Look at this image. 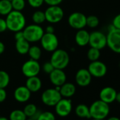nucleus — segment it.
I'll return each instance as SVG.
<instances>
[{
  "mask_svg": "<svg viewBox=\"0 0 120 120\" xmlns=\"http://www.w3.org/2000/svg\"><path fill=\"white\" fill-rule=\"evenodd\" d=\"M6 23L7 30L11 32L21 31L26 27V17L21 11L12 10L7 16Z\"/></svg>",
  "mask_w": 120,
  "mask_h": 120,
  "instance_id": "obj_1",
  "label": "nucleus"
},
{
  "mask_svg": "<svg viewBox=\"0 0 120 120\" xmlns=\"http://www.w3.org/2000/svg\"><path fill=\"white\" fill-rule=\"evenodd\" d=\"M69 55L68 52L62 49H56L52 52L50 62L54 69L64 70L69 64Z\"/></svg>",
  "mask_w": 120,
  "mask_h": 120,
  "instance_id": "obj_2",
  "label": "nucleus"
},
{
  "mask_svg": "<svg viewBox=\"0 0 120 120\" xmlns=\"http://www.w3.org/2000/svg\"><path fill=\"white\" fill-rule=\"evenodd\" d=\"M90 117L95 119H105L109 113V104L101 100L93 102L89 107Z\"/></svg>",
  "mask_w": 120,
  "mask_h": 120,
  "instance_id": "obj_3",
  "label": "nucleus"
},
{
  "mask_svg": "<svg viewBox=\"0 0 120 120\" xmlns=\"http://www.w3.org/2000/svg\"><path fill=\"white\" fill-rule=\"evenodd\" d=\"M22 31L24 38L29 42H37L40 41L45 33L40 25L35 23L25 27Z\"/></svg>",
  "mask_w": 120,
  "mask_h": 120,
  "instance_id": "obj_4",
  "label": "nucleus"
},
{
  "mask_svg": "<svg viewBox=\"0 0 120 120\" xmlns=\"http://www.w3.org/2000/svg\"><path fill=\"white\" fill-rule=\"evenodd\" d=\"M44 12L46 21L50 23H59L62 20L64 15V10L60 7H59V5L49 6Z\"/></svg>",
  "mask_w": 120,
  "mask_h": 120,
  "instance_id": "obj_5",
  "label": "nucleus"
},
{
  "mask_svg": "<svg viewBox=\"0 0 120 120\" xmlns=\"http://www.w3.org/2000/svg\"><path fill=\"white\" fill-rule=\"evenodd\" d=\"M106 35L107 46L114 53L120 54V29L114 28Z\"/></svg>",
  "mask_w": 120,
  "mask_h": 120,
  "instance_id": "obj_6",
  "label": "nucleus"
},
{
  "mask_svg": "<svg viewBox=\"0 0 120 120\" xmlns=\"http://www.w3.org/2000/svg\"><path fill=\"white\" fill-rule=\"evenodd\" d=\"M62 98V97L59 91L55 88H48L45 90L41 95L42 102L49 107L55 106Z\"/></svg>",
  "mask_w": 120,
  "mask_h": 120,
  "instance_id": "obj_7",
  "label": "nucleus"
},
{
  "mask_svg": "<svg viewBox=\"0 0 120 120\" xmlns=\"http://www.w3.org/2000/svg\"><path fill=\"white\" fill-rule=\"evenodd\" d=\"M42 47L47 52H54L59 45V40L54 33H44L40 39Z\"/></svg>",
  "mask_w": 120,
  "mask_h": 120,
  "instance_id": "obj_8",
  "label": "nucleus"
},
{
  "mask_svg": "<svg viewBox=\"0 0 120 120\" xmlns=\"http://www.w3.org/2000/svg\"><path fill=\"white\" fill-rule=\"evenodd\" d=\"M21 71L23 74L27 78L36 76L40 71V65L38 61L30 59L23 63Z\"/></svg>",
  "mask_w": 120,
  "mask_h": 120,
  "instance_id": "obj_9",
  "label": "nucleus"
},
{
  "mask_svg": "<svg viewBox=\"0 0 120 120\" xmlns=\"http://www.w3.org/2000/svg\"><path fill=\"white\" fill-rule=\"evenodd\" d=\"M88 44L91 47L101 50L107 46V35L100 31H93L90 33Z\"/></svg>",
  "mask_w": 120,
  "mask_h": 120,
  "instance_id": "obj_10",
  "label": "nucleus"
},
{
  "mask_svg": "<svg viewBox=\"0 0 120 120\" xmlns=\"http://www.w3.org/2000/svg\"><path fill=\"white\" fill-rule=\"evenodd\" d=\"M88 70L92 76L95 78H102L107 74V67L104 62L97 60V61L90 62L88 65Z\"/></svg>",
  "mask_w": 120,
  "mask_h": 120,
  "instance_id": "obj_11",
  "label": "nucleus"
},
{
  "mask_svg": "<svg viewBox=\"0 0 120 120\" xmlns=\"http://www.w3.org/2000/svg\"><path fill=\"white\" fill-rule=\"evenodd\" d=\"M68 23L72 28L83 29L86 26V16L81 12H74L69 16Z\"/></svg>",
  "mask_w": 120,
  "mask_h": 120,
  "instance_id": "obj_12",
  "label": "nucleus"
},
{
  "mask_svg": "<svg viewBox=\"0 0 120 120\" xmlns=\"http://www.w3.org/2000/svg\"><path fill=\"white\" fill-rule=\"evenodd\" d=\"M55 112L59 116H67L72 110L71 100L68 98H62L54 106Z\"/></svg>",
  "mask_w": 120,
  "mask_h": 120,
  "instance_id": "obj_13",
  "label": "nucleus"
},
{
  "mask_svg": "<svg viewBox=\"0 0 120 120\" xmlns=\"http://www.w3.org/2000/svg\"><path fill=\"white\" fill-rule=\"evenodd\" d=\"M92 77L88 69H80L76 74V83L81 87H86L91 83Z\"/></svg>",
  "mask_w": 120,
  "mask_h": 120,
  "instance_id": "obj_14",
  "label": "nucleus"
},
{
  "mask_svg": "<svg viewBox=\"0 0 120 120\" xmlns=\"http://www.w3.org/2000/svg\"><path fill=\"white\" fill-rule=\"evenodd\" d=\"M50 82L55 86H61L67 81V76L62 69H54L49 74Z\"/></svg>",
  "mask_w": 120,
  "mask_h": 120,
  "instance_id": "obj_15",
  "label": "nucleus"
},
{
  "mask_svg": "<svg viewBox=\"0 0 120 120\" xmlns=\"http://www.w3.org/2000/svg\"><path fill=\"white\" fill-rule=\"evenodd\" d=\"M116 95V90L110 86H107L103 88L100 90L99 94L100 100L107 104L112 103L114 101H115Z\"/></svg>",
  "mask_w": 120,
  "mask_h": 120,
  "instance_id": "obj_16",
  "label": "nucleus"
},
{
  "mask_svg": "<svg viewBox=\"0 0 120 120\" xmlns=\"http://www.w3.org/2000/svg\"><path fill=\"white\" fill-rule=\"evenodd\" d=\"M14 95L16 101L19 102H26L30 98L31 92L28 89L26 86H21L16 88V90H14Z\"/></svg>",
  "mask_w": 120,
  "mask_h": 120,
  "instance_id": "obj_17",
  "label": "nucleus"
},
{
  "mask_svg": "<svg viewBox=\"0 0 120 120\" xmlns=\"http://www.w3.org/2000/svg\"><path fill=\"white\" fill-rule=\"evenodd\" d=\"M90 38V33L83 29L78 30L75 35V42L80 47H84L88 45Z\"/></svg>",
  "mask_w": 120,
  "mask_h": 120,
  "instance_id": "obj_18",
  "label": "nucleus"
},
{
  "mask_svg": "<svg viewBox=\"0 0 120 120\" xmlns=\"http://www.w3.org/2000/svg\"><path fill=\"white\" fill-rule=\"evenodd\" d=\"M26 86L31 93H35L42 88V81L38 76L29 77L26 82Z\"/></svg>",
  "mask_w": 120,
  "mask_h": 120,
  "instance_id": "obj_19",
  "label": "nucleus"
},
{
  "mask_svg": "<svg viewBox=\"0 0 120 120\" xmlns=\"http://www.w3.org/2000/svg\"><path fill=\"white\" fill-rule=\"evenodd\" d=\"M59 93L62 97L69 98L72 97L76 93V86L71 83H64L60 86Z\"/></svg>",
  "mask_w": 120,
  "mask_h": 120,
  "instance_id": "obj_20",
  "label": "nucleus"
},
{
  "mask_svg": "<svg viewBox=\"0 0 120 120\" xmlns=\"http://www.w3.org/2000/svg\"><path fill=\"white\" fill-rule=\"evenodd\" d=\"M16 49L20 54H26L30 48V42H28L25 38L16 40Z\"/></svg>",
  "mask_w": 120,
  "mask_h": 120,
  "instance_id": "obj_21",
  "label": "nucleus"
},
{
  "mask_svg": "<svg viewBox=\"0 0 120 120\" xmlns=\"http://www.w3.org/2000/svg\"><path fill=\"white\" fill-rule=\"evenodd\" d=\"M75 112L76 114L80 118H86V119L91 118L90 114L89 107L86 105L80 104L77 105L75 109Z\"/></svg>",
  "mask_w": 120,
  "mask_h": 120,
  "instance_id": "obj_22",
  "label": "nucleus"
},
{
  "mask_svg": "<svg viewBox=\"0 0 120 120\" xmlns=\"http://www.w3.org/2000/svg\"><path fill=\"white\" fill-rule=\"evenodd\" d=\"M12 5L9 0H0V15L7 16L11 11Z\"/></svg>",
  "mask_w": 120,
  "mask_h": 120,
  "instance_id": "obj_23",
  "label": "nucleus"
},
{
  "mask_svg": "<svg viewBox=\"0 0 120 120\" xmlns=\"http://www.w3.org/2000/svg\"><path fill=\"white\" fill-rule=\"evenodd\" d=\"M28 54L29 56L30 57V59L38 61L42 55V50H41L40 47H39L38 46L33 45V46L30 47Z\"/></svg>",
  "mask_w": 120,
  "mask_h": 120,
  "instance_id": "obj_24",
  "label": "nucleus"
},
{
  "mask_svg": "<svg viewBox=\"0 0 120 120\" xmlns=\"http://www.w3.org/2000/svg\"><path fill=\"white\" fill-rule=\"evenodd\" d=\"M32 20L35 24L40 25V24L43 23L46 21L45 12L42 11H35L32 15Z\"/></svg>",
  "mask_w": 120,
  "mask_h": 120,
  "instance_id": "obj_25",
  "label": "nucleus"
},
{
  "mask_svg": "<svg viewBox=\"0 0 120 120\" xmlns=\"http://www.w3.org/2000/svg\"><path fill=\"white\" fill-rule=\"evenodd\" d=\"M100 56V50L94 47H91L88 50L87 57L90 62L97 61Z\"/></svg>",
  "mask_w": 120,
  "mask_h": 120,
  "instance_id": "obj_26",
  "label": "nucleus"
},
{
  "mask_svg": "<svg viewBox=\"0 0 120 120\" xmlns=\"http://www.w3.org/2000/svg\"><path fill=\"white\" fill-rule=\"evenodd\" d=\"M27 116L21 109H15L10 113L9 120H26Z\"/></svg>",
  "mask_w": 120,
  "mask_h": 120,
  "instance_id": "obj_27",
  "label": "nucleus"
},
{
  "mask_svg": "<svg viewBox=\"0 0 120 120\" xmlns=\"http://www.w3.org/2000/svg\"><path fill=\"white\" fill-rule=\"evenodd\" d=\"M10 82V76L5 71H0V88H5Z\"/></svg>",
  "mask_w": 120,
  "mask_h": 120,
  "instance_id": "obj_28",
  "label": "nucleus"
},
{
  "mask_svg": "<svg viewBox=\"0 0 120 120\" xmlns=\"http://www.w3.org/2000/svg\"><path fill=\"white\" fill-rule=\"evenodd\" d=\"M100 23L99 19L94 15H90L89 16H86V26L90 28H95L98 26Z\"/></svg>",
  "mask_w": 120,
  "mask_h": 120,
  "instance_id": "obj_29",
  "label": "nucleus"
},
{
  "mask_svg": "<svg viewBox=\"0 0 120 120\" xmlns=\"http://www.w3.org/2000/svg\"><path fill=\"white\" fill-rule=\"evenodd\" d=\"M11 5L13 10L21 11L26 7L25 0H11Z\"/></svg>",
  "mask_w": 120,
  "mask_h": 120,
  "instance_id": "obj_30",
  "label": "nucleus"
},
{
  "mask_svg": "<svg viewBox=\"0 0 120 120\" xmlns=\"http://www.w3.org/2000/svg\"><path fill=\"white\" fill-rule=\"evenodd\" d=\"M38 110V107H36V105L35 104L33 103H30L28 104L23 109V112L25 113V114L26 115V116L28 117H31L35 113V112Z\"/></svg>",
  "mask_w": 120,
  "mask_h": 120,
  "instance_id": "obj_31",
  "label": "nucleus"
},
{
  "mask_svg": "<svg viewBox=\"0 0 120 120\" xmlns=\"http://www.w3.org/2000/svg\"><path fill=\"white\" fill-rule=\"evenodd\" d=\"M55 116L51 112H42L37 120H55Z\"/></svg>",
  "mask_w": 120,
  "mask_h": 120,
  "instance_id": "obj_32",
  "label": "nucleus"
},
{
  "mask_svg": "<svg viewBox=\"0 0 120 120\" xmlns=\"http://www.w3.org/2000/svg\"><path fill=\"white\" fill-rule=\"evenodd\" d=\"M28 2L32 8H39L43 4L44 0H28Z\"/></svg>",
  "mask_w": 120,
  "mask_h": 120,
  "instance_id": "obj_33",
  "label": "nucleus"
},
{
  "mask_svg": "<svg viewBox=\"0 0 120 120\" xmlns=\"http://www.w3.org/2000/svg\"><path fill=\"white\" fill-rule=\"evenodd\" d=\"M54 69V68L53 65L51 64L50 62H45L42 66V70L44 71L45 73H47L48 74H49Z\"/></svg>",
  "mask_w": 120,
  "mask_h": 120,
  "instance_id": "obj_34",
  "label": "nucleus"
},
{
  "mask_svg": "<svg viewBox=\"0 0 120 120\" xmlns=\"http://www.w3.org/2000/svg\"><path fill=\"white\" fill-rule=\"evenodd\" d=\"M112 24L113 25V26L116 28V29H120V14L116 15L113 20H112Z\"/></svg>",
  "mask_w": 120,
  "mask_h": 120,
  "instance_id": "obj_35",
  "label": "nucleus"
},
{
  "mask_svg": "<svg viewBox=\"0 0 120 120\" xmlns=\"http://www.w3.org/2000/svg\"><path fill=\"white\" fill-rule=\"evenodd\" d=\"M64 0H44V2H45L49 6H56L59 5Z\"/></svg>",
  "mask_w": 120,
  "mask_h": 120,
  "instance_id": "obj_36",
  "label": "nucleus"
},
{
  "mask_svg": "<svg viewBox=\"0 0 120 120\" xmlns=\"http://www.w3.org/2000/svg\"><path fill=\"white\" fill-rule=\"evenodd\" d=\"M7 30L6 20L0 18V33H3Z\"/></svg>",
  "mask_w": 120,
  "mask_h": 120,
  "instance_id": "obj_37",
  "label": "nucleus"
},
{
  "mask_svg": "<svg viewBox=\"0 0 120 120\" xmlns=\"http://www.w3.org/2000/svg\"><path fill=\"white\" fill-rule=\"evenodd\" d=\"M7 91L4 88H0V102H4L7 98Z\"/></svg>",
  "mask_w": 120,
  "mask_h": 120,
  "instance_id": "obj_38",
  "label": "nucleus"
},
{
  "mask_svg": "<svg viewBox=\"0 0 120 120\" xmlns=\"http://www.w3.org/2000/svg\"><path fill=\"white\" fill-rule=\"evenodd\" d=\"M22 38H24V36H23V31H18V32H16L15 33V40H20V39H22Z\"/></svg>",
  "mask_w": 120,
  "mask_h": 120,
  "instance_id": "obj_39",
  "label": "nucleus"
},
{
  "mask_svg": "<svg viewBox=\"0 0 120 120\" xmlns=\"http://www.w3.org/2000/svg\"><path fill=\"white\" fill-rule=\"evenodd\" d=\"M42 112H41V110H40V109H38V110L35 112V113L31 116V117H30V119H33V120H37L38 119V118L39 117V116H40V113H41Z\"/></svg>",
  "mask_w": 120,
  "mask_h": 120,
  "instance_id": "obj_40",
  "label": "nucleus"
},
{
  "mask_svg": "<svg viewBox=\"0 0 120 120\" xmlns=\"http://www.w3.org/2000/svg\"><path fill=\"white\" fill-rule=\"evenodd\" d=\"M45 32L47 33H54V28L52 26H47L46 27V30Z\"/></svg>",
  "mask_w": 120,
  "mask_h": 120,
  "instance_id": "obj_41",
  "label": "nucleus"
},
{
  "mask_svg": "<svg viewBox=\"0 0 120 120\" xmlns=\"http://www.w3.org/2000/svg\"><path fill=\"white\" fill-rule=\"evenodd\" d=\"M4 50H5V45L2 42L0 41V54H3Z\"/></svg>",
  "mask_w": 120,
  "mask_h": 120,
  "instance_id": "obj_42",
  "label": "nucleus"
},
{
  "mask_svg": "<svg viewBox=\"0 0 120 120\" xmlns=\"http://www.w3.org/2000/svg\"><path fill=\"white\" fill-rule=\"evenodd\" d=\"M115 100H116L119 103H120V92L116 93V99Z\"/></svg>",
  "mask_w": 120,
  "mask_h": 120,
  "instance_id": "obj_43",
  "label": "nucleus"
},
{
  "mask_svg": "<svg viewBox=\"0 0 120 120\" xmlns=\"http://www.w3.org/2000/svg\"><path fill=\"white\" fill-rule=\"evenodd\" d=\"M107 120H120V119L116 116H110Z\"/></svg>",
  "mask_w": 120,
  "mask_h": 120,
  "instance_id": "obj_44",
  "label": "nucleus"
},
{
  "mask_svg": "<svg viewBox=\"0 0 120 120\" xmlns=\"http://www.w3.org/2000/svg\"><path fill=\"white\" fill-rule=\"evenodd\" d=\"M0 120H9V119H8L7 118H6L4 116H1L0 117Z\"/></svg>",
  "mask_w": 120,
  "mask_h": 120,
  "instance_id": "obj_45",
  "label": "nucleus"
},
{
  "mask_svg": "<svg viewBox=\"0 0 120 120\" xmlns=\"http://www.w3.org/2000/svg\"><path fill=\"white\" fill-rule=\"evenodd\" d=\"M92 120H103V119H93Z\"/></svg>",
  "mask_w": 120,
  "mask_h": 120,
  "instance_id": "obj_46",
  "label": "nucleus"
},
{
  "mask_svg": "<svg viewBox=\"0 0 120 120\" xmlns=\"http://www.w3.org/2000/svg\"><path fill=\"white\" fill-rule=\"evenodd\" d=\"M26 120H33V119H30V118H29L28 119H26Z\"/></svg>",
  "mask_w": 120,
  "mask_h": 120,
  "instance_id": "obj_47",
  "label": "nucleus"
},
{
  "mask_svg": "<svg viewBox=\"0 0 120 120\" xmlns=\"http://www.w3.org/2000/svg\"><path fill=\"white\" fill-rule=\"evenodd\" d=\"M9 1H11V0H9Z\"/></svg>",
  "mask_w": 120,
  "mask_h": 120,
  "instance_id": "obj_48",
  "label": "nucleus"
}]
</instances>
